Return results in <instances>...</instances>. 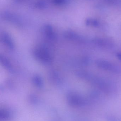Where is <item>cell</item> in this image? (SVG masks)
Returning <instances> with one entry per match:
<instances>
[{
  "instance_id": "obj_1",
  "label": "cell",
  "mask_w": 121,
  "mask_h": 121,
  "mask_svg": "<svg viewBox=\"0 0 121 121\" xmlns=\"http://www.w3.org/2000/svg\"><path fill=\"white\" fill-rule=\"evenodd\" d=\"M67 99L69 104L72 106L81 107L85 106L89 103V101L80 95L72 92L68 95Z\"/></svg>"
},
{
  "instance_id": "obj_2",
  "label": "cell",
  "mask_w": 121,
  "mask_h": 121,
  "mask_svg": "<svg viewBox=\"0 0 121 121\" xmlns=\"http://www.w3.org/2000/svg\"><path fill=\"white\" fill-rule=\"evenodd\" d=\"M34 53L36 58L42 62L50 63L52 60L49 52L45 48H38L35 50Z\"/></svg>"
},
{
  "instance_id": "obj_3",
  "label": "cell",
  "mask_w": 121,
  "mask_h": 121,
  "mask_svg": "<svg viewBox=\"0 0 121 121\" xmlns=\"http://www.w3.org/2000/svg\"><path fill=\"white\" fill-rule=\"evenodd\" d=\"M97 66L100 69L109 72L119 73L120 69L118 66L108 60H98L96 61Z\"/></svg>"
},
{
  "instance_id": "obj_4",
  "label": "cell",
  "mask_w": 121,
  "mask_h": 121,
  "mask_svg": "<svg viewBox=\"0 0 121 121\" xmlns=\"http://www.w3.org/2000/svg\"><path fill=\"white\" fill-rule=\"evenodd\" d=\"M92 42L96 45L102 47L109 48L113 46V43L110 40L106 38H95Z\"/></svg>"
},
{
  "instance_id": "obj_5",
  "label": "cell",
  "mask_w": 121,
  "mask_h": 121,
  "mask_svg": "<svg viewBox=\"0 0 121 121\" xmlns=\"http://www.w3.org/2000/svg\"><path fill=\"white\" fill-rule=\"evenodd\" d=\"M3 41L4 42L6 45H8V47L10 49H13V44L12 43V41L11 40L10 38L9 37L8 35H5L3 36Z\"/></svg>"
},
{
  "instance_id": "obj_6",
  "label": "cell",
  "mask_w": 121,
  "mask_h": 121,
  "mask_svg": "<svg viewBox=\"0 0 121 121\" xmlns=\"http://www.w3.org/2000/svg\"><path fill=\"white\" fill-rule=\"evenodd\" d=\"M86 24L89 26L96 27L99 25V22L96 20L93 19H87L86 21Z\"/></svg>"
},
{
  "instance_id": "obj_7",
  "label": "cell",
  "mask_w": 121,
  "mask_h": 121,
  "mask_svg": "<svg viewBox=\"0 0 121 121\" xmlns=\"http://www.w3.org/2000/svg\"><path fill=\"white\" fill-rule=\"evenodd\" d=\"M107 121H121V119L113 116H107L106 118Z\"/></svg>"
},
{
  "instance_id": "obj_8",
  "label": "cell",
  "mask_w": 121,
  "mask_h": 121,
  "mask_svg": "<svg viewBox=\"0 0 121 121\" xmlns=\"http://www.w3.org/2000/svg\"><path fill=\"white\" fill-rule=\"evenodd\" d=\"M35 83L37 84V85L40 86H42V81L40 78L39 77H36V78H35Z\"/></svg>"
},
{
  "instance_id": "obj_9",
  "label": "cell",
  "mask_w": 121,
  "mask_h": 121,
  "mask_svg": "<svg viewBox=\"0 0 121 121\" xmlns=\"http://www.w3.org/2000/svg\"><path fill=\"white\" fill-rule=\"evenodd\" d=\"M53 2L57 5H63L67 2L66 0H53Z\"/></svg>"
},
{
  "instance_id": "obj_10",
  "label": "cell",
  "mask_w": 121,
  "mask_h": 121,
  "mask_svg": "<svg viewBox=\"0 0 121 121\" xmlns=\"http://www.w3.org/2000/svg\"><path fill=\"white\" fill-rule=\"evenodd\" d=\"M116 56L119 60H121V52L117 53L116 54Z\"/></svg>"
}]
</instances>
